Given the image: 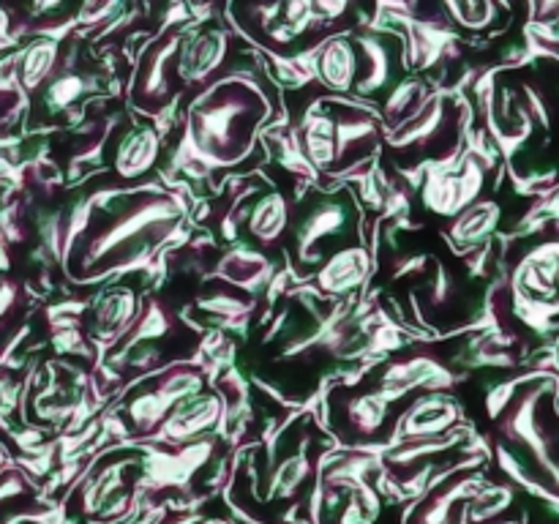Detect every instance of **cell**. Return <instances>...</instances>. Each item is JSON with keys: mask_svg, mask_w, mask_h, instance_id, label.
I'll list each match as a JSON object with an SVG mask.
<instances>
[{"mask_svg": "<svg viewBox=\"0 0 559 524\" xmlns=\"http://www.w3.org/2000/svg\"><path fill=\"white\" fill-rule=\"evenodd\" d=\"M178 200L169 191L136 189L91 200L69 235L63 267L71 282H93L147 260L178 229Z\"/></svg>", "mask_w": 559, "mask_h": 524, "instance_id": "obj_2", "label": "cell"}, {"mask_svg": "<svg viewBox=\"0 0 559 524\" xmlns=\"http://www.w3.org/2000/svg\"><path fill=\"white\" fill-rule=\"evenodd\" d=\"M371 257L369 251H366V246H349V249L333 254L331 260L314 273L317 289H320L322 295H328V298H342V295L355 293V289L366 282Z\"/></svg>", "mask_w": 559, "mask_h": 524, "instance_id": "obj_9", "label": "cell"}, {"mask_svg": "<svg viewBox=\"0 0 559 524\" xmlns=\"http://www.w3.org/2000/svg\"><path fill=\"white\" fill-rule=\"evenodd\" d=\"M445 5L464 31H486L497 14L495 0H445Z\"/></svg>", "mask_w": 559, "mask_h": 524, "instance_id": "obj_12", "label": "cell"}, {"mask_svg": "<svg viewBox=\"0 0 559 524\" xmlns=\"http://www.w3.org/2000/svg\"><path fill=\"white\" fill-rule=\"evenodd\" d=\"M0 284H3V282H0Z\"/></svg>", "mask_w": 559, "mask_h": 524, "instance_id": "obj_13", "label": "cell"}, {"mask_svg": "<svg viewBox=\"0 0 559 524\" xmlns=\"http://www.w3.org/2000/svg\"><path fill=\"white\" fill-rule=\"evenodd\" d=\"M486 186V169L480 158L469 156L459 169L448 172H435L426 178L424 191H420V207L429 218L431 227L445 229L459 213L467 211L469 205L480 200V191Z\"/></svg>", "mask_w": 559, "mask_h": 524, "instance_id": "obj_8", "label": "cell"}, {"mask_svg": "<svg viewBox=\"0 0 559 524\" xmlns=\"http://www.w3.org/2000/svg\"><path fill=\"white\" fill-rule=\"evenodd\" d=\"M295 136L300 156L317 175L342 178L369 167L385 142V123L371 107L322 91L311 107L300 109Z\"/></svg>", "mask_w": 559, "mask_h": 524, "instance_id": "obj_3", "label": "cell"}, {"mask_svg": "<svg viewBox=\"0 0 559 524\" xmlns=\"http://www.w3.org/2000/svg\"><path fill=\"white\" fill-rule=\"evenodd\" d=\"M364 240L360 205L347 186L320 189L309 186L289 205V229L284 260L300 278H311L333 254Z\"/></svg>", "mask_w": 559, "mask_h": 524, "instance_id": "obj_5", "label": "cell"}, {"mask_svg": "<svg viewBox=\"0 0 559 524\" xmlns=\"http://www.w3.org/2000/svg\"><path fill=\"white\" fill-rule=\"evenodd\" d=\"M385 519H391V511L374 480L338 469L322 480L320 524H382Z\"/></svg>", "mask_w": 559, "mask_h": 524, "instance_id": "obj_7", "label": "cell"}, {"mask_svg": "<svg viewBox=\"0 0 559 524\" xmlns=\"http://www.w3.org/2000/svg\"><path fill=\"white\" fill-rule=\"evenodd\" d=\"M22 98H25V91L16 76V58L14 55L0 58V129L20 115Z\"/></svg>", "mask_w": 559, "mask_h": 524, "instance_id": "obj_11", "label": "cell"}, {"mask_svg": "<svg viewBox=\"0 0 559 524\" xmlns=\"http://www.w3.org/2000/svg\"><path fill=\"white\" fill-rule=\"evenodd\" d=\"M374 284L420 331L451 333L467 327L480 314L475 267L431 224L399 222L385 229Z\"/></svg>", "mask_w": 559, "mask_h": 524, "instance_id": "obj_1", "label": "cell"}, {"mask_svg": "<svg viewBox=\"0 0 559 524\" xmlns=\"http://www.w3.org/2000/svg\"><path fill=\"white\" fill-rule=\"evenodd\" d=\"M186 115L197 156L211 167L229 169L254 151L257 129L267 118V98L251 82L229 76L218 85L202 87Z\"/></svg>", "mask_w": 559, "mask_h": 524, "instance_id": "obj_4", "label": "cell"}, {"mask_svg": "<svg viewBox=\"0 0 559 524\" xmlns=\"http://www.w3.org/2000/svg\"><path fill=\"white\" fill-rule=\"evenodd\" d=\"M136 311V295L131 287H112L98 298L93 306V327L91 331L102 338H112L123 331Z\"/></svg>", "mask_w": 559, "mask_h": 524, "instance_id": "obj_10", "label": "cell"}, {"mask_svg": "<svg viewBox=\"0 0 559 524\" xmlns=\"http://www.w3.org/2000/svg\"><path fill=\"white\" fill-rule=\"evenodd\" d=\"M467 109L448 93H435L420 112L404 120L399 129L388 131L385 158L402 172L424 167V164H445L456 156L464 136Z\"/></svg>", "mask_w": 559, "mask_h": 524, "instance_id": "obj_6", "label": "cell"}]
</instances>
